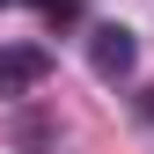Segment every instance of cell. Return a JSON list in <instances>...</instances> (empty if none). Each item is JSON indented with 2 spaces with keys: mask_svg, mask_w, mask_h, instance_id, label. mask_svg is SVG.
Instances as JSON below:
<instances>
[{
  "mask_svg": "<svg viewBox=\"0 0 154 154\" xmlns=\"http://www.w3.org/2000/svg\"><path fill=\"white\" fill-rule=\"evenodd\" d=\"M44 73H51L44 44H0V95H29Z\"/></svg>",
  "mask_w": 154,
  "mask_h": 154,
  "instance_id": "7a4b0ae2",
  "label": "cell"
},
{
  "mask_svg": "<svg viewBox=\"0 0 154 154\" xmlns=\"http://www.w3.org/2000/svg\"><path fill=\"white\" fill-rule=\"evenodd\" d=\"M132 59H140V37H132L125 22H103V29H88V66H95V81H125Z\"/></svg>",
  "mask_w": 154,
  "mask_h": 154,
  "instance_id": "6da1fadb",
  "label": "cell"
},
{
  "mask_svg": "<svg viewBox=\"0 0 154 154\" xmlns=\"http://www.w3.org/2000/svg\"><path fill=\"white\" fill-rule=\"evenodd\" d=\"M140 110H147V118H154V88H147V103H140Z\"/></svg>",
  "mask_w": 154,
  "mask_h": 154,
  "instance_id": "277c9868",
  "label": "cell"
},
{
  "mask_svg": "<svg viewBox=\"0 0 154 154\" xmlns=\"http://www.w3.org/2000/svg\"><path fill=\"white\" fill-rule=\"evenodd\" d=\"M0 8H37V0H0Z\"/></svg>",
  "mask_w": 154,
  "mask_h": 154,
  "instance_id": "3957f363",
  "label": "cell"
}]
</instances>
